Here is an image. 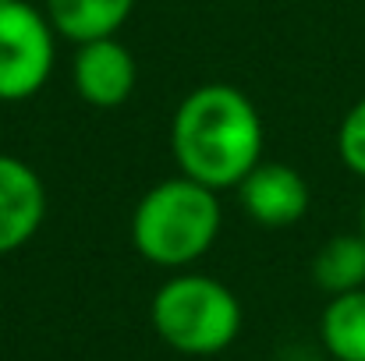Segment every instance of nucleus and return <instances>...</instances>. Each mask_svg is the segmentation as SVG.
Listing matches in <instances>:
<instances>
[{
    "mask_svg": "<svg viewBox=\"0 0 365 361\" xmlns=\"http://www.w3.org/2000/svg\"><path fill=\"white\" fill-rule=\"evenodd\" d=\"M266 127L238 85L206 82L192 89L170 120V152L185 177L224 192L262 163Z\"/></svg>",
    "mask_w": 365,
    "mask_h": 361,
    "instance_id": "nucleus-1",
    "label": "nucleus"
},
{
    "mask_svg": "<svg viewBox=\"0 0 365 361\" xmlns=\"http://www.w3.org/2000/svg\"><path fill=\"white\" fill-rule=\"evenodd\" d=\"M224 227V206L213 188L178 174L153 184L131 213V244L135 251L160 269L195 266Z\"/></svg>",
    "mask_w": 365,
    "mask_h": 361,
    "instance_id": "nucleus-2",
    "label": "nucleus"
},
{
    "mask_svg": "<svg viewBox=\"0 0 365 361\" xmlns=\"http://www.w3.org/2000/svg\"><path fill=\"white\" fill-rule=\"evenodd\" d=\"M149 319L156 337L185 358H213L227 351L242 333L238 294L206 273H174L153 294Z\"/></svg>",
    "mask_w": 365,
    "mask_h": 361,
    "instance_id": "nucleus-3",
    "label": "nucleus"
},
{
    "mask_svg": "<svg viewBox=\"0 0 365 361\" xmlns=\"http://www.w3.org/2000/svg\"><path fill=\"white\" fill-rule=\"evenodd\" d=\"M57 64V28L29 0L0 4V103L39 96Z\"/></svg>",
    "mask_w": 365,
    "mask_h": 361,
    "instance_id": "nucleus-4",
    "label": "nucleus"
},
{
    "mask_svg": "<svg viewBox=\"0 0 365 361\" xmlns=\"http://www.w3.org/2000/svg\"><path fill=\"white\" fill-rule=\"evenodd\" d=\"M238 202L255 227L287 231L298 220H305L312 206V192H309V181L294 167L262 159L238 184Z\"/></svg>",
    "mask_w": 365,
    "mask_h": 361,
    "instance_id": "nucleus-5",
    "label": "nucleus"
},
{
    "mask_svg": "<svg viewBox=\"0 0 365 361\" xmlns=\"http://www.w3.org/2000/svg\"><path fill=\"white\" fill-rule=\"evenodd\" d=\"M71 85L96 110L121 107V103H128V96L138 85L135 53L124 46L118 36L78 43L75 61H71Z\"/></svg>",
    "mask_w": 365,
    "mask_h": 361,
    "instance_id": "nucleus-6",
    "label": "nucleus"
},
{
    "mask_svg": "<svg viewBox=\"0 0 365 361\" xmlns=\"http://www.w3.org/2000/svg\"><path fill=\"white\" fill-rule=\"evenodd\" d=\"M46 220V188L32 163L0 152V255L25 248Z\"/></svg>",
    "mask_w": 365,
    "mask_h": 361,
    "instance_id": "nucleus-7",
    "label": "nucleus"
},
{
    "mask_svg": "<svg viewBox=\"0 0 365 361\" xmlns=\"http://www.w3.org/2000/svg\"><path fill=\"white\" fill-rule=\"evenodd\" d=\"M131 7L135 0H46L43 11L57 36L71 43H89L118 36V28L131 18Z\"/></svg>",
    "mask_w": 365,
    "mask_h": 361,
    "instance_id": "nucleus-8",
    "label": "nucleus"
},
{
    "mask_svg": "<svg viewBox=\"0 0 365 361\" xmlns=\"http://www.w3.org/2000/svg\"><path fill=\"white\" fill-rule=\"evenodd\" d=\"M319 340L330 361H365V287L327 301L319 315Z\"/></svg>",
    "mask_w": 365,
    "mask_h": 361,
    "instance_id": "nucleus-9",
    "label": "nucleus"
},
{
    "mask_svg": "<svg viewBox=\"0 0 365 361\" xmlns=\"http://www.w3.org/2000/svg\"><path fill=\"white\" fill-rule=\"evenodd\" d=\"M312 280L319 291L348 294L365 287V238L362 234H337L330 238L312 258Z\"/></svg>",
    "mask_w": 365,
    "mask_h": 361,
    "instance_id": "nucleus-10",
    "label": "nucleus"
},
{
    "mask_svg": "<svg viewBox=\"0 0 365 361\" xmlns=\"http://www.w3.org/2000/svg\"><path fill=\"white\" fill-rule=\"evenodd\" d=\"M337 152L344 159V167L365 181V96L341 117L337 127Z\"/></svg>",
    "mask_w": 365,
    "mask_h": 361,
    "instance_id": "nucleus-11",
    "label": "nucleus"
},
{
    "mask_svg": "<svg viewBox=\"0 0 365 361\" xmlns=\"http://www.w3.org/2000/svg\"><path fill=\"white\" fill-rule=\"evenodd\" d=\"M359 234L365 238V199H362V209H359Z\"/></svg>",
    "mask_w": 365,
    "mask_h": 361,
    "instance_id": "nucleus-12",
    "label": "nucleus"
},
{
    "mask_svg": "<svg viewBox=\"0 0 365 361\" xmlns=\"http://www.w3.org/2000/svg\"><path fill=\"white\" fill-rule=\"evenodd\" d=\"M0 4H4V0H0Z\"/></svg>",
    "mask_w": 365,
    "mask_h": 361,
    "instance_id": "nucleus-13",
    "label": "nucleus"
}]
</instances>
